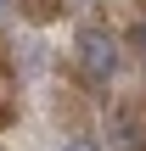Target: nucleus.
Masks as SVG:
<instances>
[{
  "label": "nucleus",
  "mask_w": 146,
  "mask_h": 151,
  "mask_svg": "<svg viewBox=\"0 0 146 151\" xmlns=\"http://www.w3.org/2000/svg\"><path fill=\"white\" fill-rule=\"evenodd\" d=\"M62 151H96V146H90V140H73V146H62Z\"/></svg>",
  "instance_id": "obj_5"
},
{
  "label": "nucleus",
  "mask_w": 146,
  "mask_h": 151,
  "mask_svg": "<svg viewBox=\"0 0 146 151\" xmlns=\"http://www.w3.org/2000/svg\"><path fill=\"white\" fill-rule=\"evenodd\" d=\"M129 39H135V50H141V56H146V17H141V22H135V34H129Z\"/></svg>",
  "instance_id": "obj_4"
},
{
  "label": "nucleus",
  "mask_w": 146,
  "mask_h": 151,
  "mask_svg": "<svg viewBox=\"0 0 146 151\" xmlns=\"http://www.w3.org/2000/svg\"><path fill=\"white\" fill-rule=\"evenodd\" d=\"M28 11H34V17H51V11H56V0H28Z\"/></svg>",
  "instance_id": "obj_3"
},
{
  "label": "nucleus",
  "mask_w": 146,
  "mask_h": 151,
  "mask_svg": "<svg viewBox=\"0 0 146 151\" xmlns=\"http://www.w3.org/2000/svg\"><path fill=\"white\" fill-rule=\"evenodd\" d=\"M113 134H118V151H146V146H141V129H135L129 118H118V123H113Z\"/></svg>",
  "instance_id": "obj_2"
},
{
  "label": "nucleus",
  "mask_w": 146,
  "mask_h": 151,
  "mask_svg": "<svg viewBox=\"0 0 146 151\" xmlns=\"http://www.w3.org/2000/svg\"><path fill=\"white\" fill-rule=\"evenodd\" d=\"M79 73L90 84H107L118 73V45H113L107 28H79Z\"/></svg>",
  "instance_id": "obj_1"
},
{
  "label": "nucleus",
  "mask_w": 146,
  "mask_h": 151,
  "mask_svg": "<svg viewBox=\"0 0 146 151\" xmlns=\"http://www.w3.org/2000/svg\"><path fill=\"white\" fill-rule=\"evenodd\" d=\"M0 17H6V0H0Z\"/></svg>",
  "instance_id": "obj_6"
}]
</instances>
